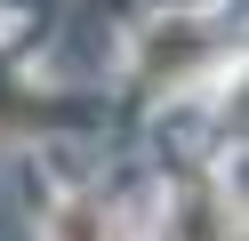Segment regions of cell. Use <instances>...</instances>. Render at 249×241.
I'll list each match as a JSON object with an SVG mask.
<instances>
[{
  "label": "cell",
  "mask_w": 249,
  "mask_h": 241,
  "mask_svg": "<svg viewBox=\"0 0 249 241\" xmlns=\"http://www.w3.org/2000/svg\"><path fill=\"white\" fill-rule=\"evenodd\" d=\"M49 241H105V225H97V209H89V201H65V209H56V225H49Z\"/></svg>",
  "instance_id": "cell-1"
},
{
  "label": "cell",
  "mask_w": 249,
  "mask_h": 241,
  "mask_svg": "<svg viewBox=\"0 0 249 241\" xmlns=\"http://www.w3.org/2000/svg\"><path fill=\"white\" fill-rule=\"evenodd\" d=\"M0 112H24V105H17V89H8V73H0Z\"/></svg>",
  "instance_id": "cell-2"
}]
</instances>
